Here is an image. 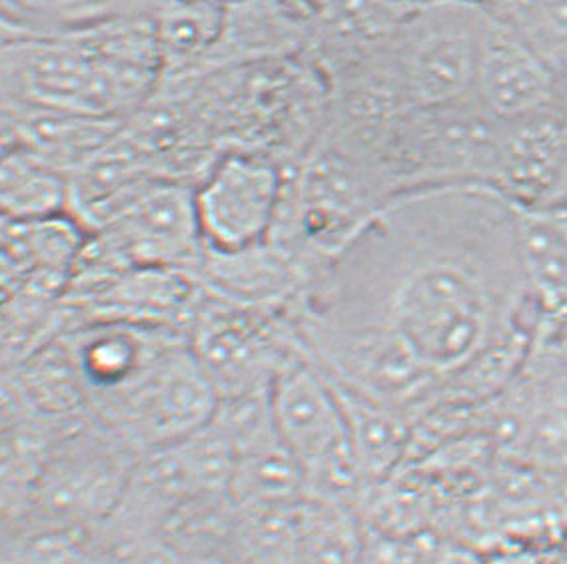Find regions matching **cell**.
I'll use <instances>...</instances> for the list:
<instances>
[{
	"label": "cell",
	"instance_id": "obj_13",
	"mask_svg": "<svg viewBox=\"0 0 567 564\" xmlns=\"http://www.w3.org/2000/svg\"><path fill=\"white\" fill-rule=\"evenodd\" d=\"M308 41L310 19L284 0L226 4L218 39L204 62L203 79L214 72L305 56Z\"/></svg>",
	"mask_w": 567,
	"mask_h": 564
},
{
	"label": "cell",
	"instance_id": "obj_9",
	"mask_svg": "<svg viewBox=\"0 0 567 564\" xmlns=\"http://www.w3.org/2000/svg\"><path fill=\"white\" fill-rule=\"evenodd\" d=\"M559 86L561 76L544 54L492 12L472 98L496 121L512 122L557 106Z\"/></svg>",
	"mask_w": 567,
	"mask_h": 564
},
{
	"label": "cell",
	"instance_id": "obj_24",
	"mask_svg": "<svg viewBox=\"0 0 567 564\" xmlns=\"http://www.w3.org/2000/svg\"><path fill=\"white\" fill-rule=\"evenodd\" d=\"M234 2H240V0H220V4L226 7V4H234Z\"/></svg>",
	"mask_w": 567,
	"mask_h": 564
},
{
	"label": "cell",
	"instance_id": "obj_17",
	"mask_svg": "<svg viewBox=\"0 0 567 564\" xmlns=\"http://www.w3.org/2000/svg\"><path fill=\"white\" fill-rule=\"evenodd\" d=\"M69 176L24 144L0 152V218L31 223L69 212Z\"/></svg>",
	"mask_w": 567,
	"mask_h": 564
},
{
	"label": "cell",
	"instance_id": "obj_4",
	"mask_svg": "<svg viewBox=\"0 0 567 564\" xmlns=\"http://www.w3.org/2000/svg\"><path fill=\"white\" fill-rule=\"evenodd\" d=\"M499 130L502 122L474 98L414 108L382 156L385 181L394 196L456 184L489 186Z\"/></svg>",
	"mask_w": 567,
	"mask_h": 564
},
{
	"label": "cell",
	"instance_id": "obj_6",
	"mask_svg": "<svg viewBox=\"0 0 567 564\" xmlns=\"http://www.w3.org/2000/svg\"><path fill=\"white\" fill-rule=\"evenodd\" d=\"M216 407L218 394L184 340L92 415L146 453L203 429Z\"/></svg>",
	"mask_w": 567,
	"mask_h": 564
},
{
	"label": "cell",
	"instance_id": "obj_15",
	"mask_svg": "<svg viewBox=\"0 0 567 564\" xmlns=\"http://www.w3.org/2000/svg\"><path fill=\"white\" fill-rule=\"evenodd\" d=\"M328 377V375H326ZM344 415L346 434L368 483H384L412 449V417L328 377Z\"/></svg>",
	"mask_w": 567,
	"mask_h": 564
},
{
	"label": "cell",
	"instance_id": "obj_10",
	"mask_svg": "<svg viewBox=\"0 0 567 564\" xmlns=\"http://www.w3.org/2000/svg\"><path fill=\"white\" fill-rule=\"evenodd\" d=\"M270 405L278 437L306 477L354 453L334 387L310 359L296 363L274 382Z\"/></svg>",
	"mask_w": 567,
	"mask_h": 564
},
{
	"label": "cell",
	"instance_id": "obj_11",
	"mask_svg": "<svg viewBox=\"0 0 567 564\" xmlns=\"http://www.w3.org/2000/svg\"><path fill=\"white\" fill-rule=\"evenodd\" d=\"M567 148L559 106L502 122L489 186L516 206H549L556 198Z\"/></svg>",
	"mask_w": 567,
	"mask_h": 564
},
{
	"label": "cell",
	"instance_id": "obj_20",
	"mask_svg": "<svg viewBox=\"0 0 567 564\" xmlns=\"http://www.w3.org/2000/svg\"><path fill=\"white\" fill-rule=\"evenodd\" d=\"M158 0H0V7L34 34H52L101 22L153 14Z\"/></svg>",
	"mask_w": 567,
	"mask_h": 564
},
{
	"label": "cell",
	"instance_id": "obj_7",
	"mask_svg": "<svg viewBox=\"0 0 567 564\" xmlns=\"http://www.w3.org/2000/svg\"><path fill=\"white\" fill-rule=\"evenodd\" d=\"M92 233L122 268H174L194 273L206 250L194 184L163 176L138 186L111 220Z\"/></svg>",
	"mask_w": 567,
	"mask_h": 564
},
{
	"label": "cell",
	"instance_id": "obj_12",
	"mask_svg": "<svg viewBox=\"0 0 567 564\" xmlns=\"http://www.w3.org/2000/svg\"><path fill=\"white\" fill-rule=\"evenodd\" d=\"M425 0H324L310 19L305 56L322 76L384 51Z\"/></svg>",
	"mask_w": 567,
	"mask_h": 564
},
{
	"label": "cell",
	"instance_id": "obj_3",
	"mask_svg": "<svg viewBox=\"0 0 567 564\" xmlns=\"http://www.w3.org/2000/svg\"><path fill=\"white\" fill-rule=\"evenodd\" d=\"M141 455L89 414L54 439L29 506L47 526L92 534L116 509Z\"/></svg>",
	"mask_w": 567,
	"mask_h": 564
},
{
	"label": "cell",
	"instance_id": "obj_8",
	"mask_svg": "<svg viewBox=\"0 0 567 564\" xmlns=\"http://www.w3.org/2000/svg\"><path fill=\"white\" fill-rule=\"evenodd\" d=\"M282 164L258 152L224 150L194 184L204 248L233 253L266 242L282 194Z\"/></svg>",
	"mask_w": 567,
	"mask_h": 564
},
{
	"label": "cell",
	"instance_id": "obj_1",
	"mask_svg": "<svg viewBox=\"0 0 567 564\" xmlns=\"http://www.w3.org/2000/svg\"><path fill=\"white\" fill-rule=\"evenodd\" d=\"M400 335L446 382L517 325H537L514 203L486 184L395 194L298 303Z\"/></svg>",
	"mask_w": 567,
	"mask_h": 564
},
{
	"label": "cell",
	"instance_id": "obj_2",
	"mask_svg": "<svg viewBox=\"0 0 567 564\" xmlns=\"http://www.w3.org/2000/svg\"><path fill=\"white\" fill-rule=\"evenodd\" d=\"M186 342L218 399L270 391L286 369L308 359L295 313L226 302L204 290Z\"/></svg>",
	"mask_w": 567,
	"mask_h": 564
},
{
	"label": "cell",
	"instance_id": "obj_14",
	"mask_svg": "<svg viewBox=\"0 0 567 564\" xmlns=\"http://www.w3.org/2000/svg\"><path fill=\"white\" fill-rule=\"evenodd\" d=\"M514 242L536 330L567 322L566 210L514 203Z\"/></svg>",
	"mask_w": 567,
	"mask_h": 564
},
{
	"label": "cell",
	"instance_id": "obj_22",
	"mask_svg": "<svg viewBox=\"0 0 567 564\" xmlns=\"http://www.w3.org/2000/svg\"><path fill=\"white\" fill-rule=\"evenodd\" d=\"M32 34L34 32L29 31L27 27H22L21 22L12 19L11 14L0 7V59L11 51L17 42L24 41Z\"/></svg>",
	"mask_w": 567,
	"mask_h": 564
},
{
	"label": "cell",
	"instance_id": "obj_16",
	"mask_svg": "<svg viewBox=\"0 0 567 564\" xmlns=\"http://www.w3.org/2000/svg\"><path fill=\"white\" fill-rule=\"evenodd\" d=\"M220 0H158L153 24L161 52V84H194L220 32Z\"/></svg>",
	"mask_w": 567,
	"mask_h": 564
},
{
	"label": "cell",
	"instance_id": "obj_23",
	"mask_svg": "<svg viewBox=\"0 0 567 564\" xmlns=\"http://www.w3.org/2000/svg\"><path fill=\"white\" fill-rule=\"evenodd\" d=\"M9 228H11V223L4 222V220L0 218V246L4 242V238H7V233H9Z\"/></svg>",
	"mask_w": 567,
	"mask_h": 564
},
{
	"label": "cell",
	"instance_id": "obj_18",
	"mask_svg": "<svg viewBox=\"0 0 567 564\" xmlns=\"http://www.w3.org/2000/svg\"><path fill=\"white\" fill-rule=\"evenodd\" d=\"M305 497V469L280 439L236 457L230 499L238 509L290 506Z\"/></svg>",
	"mask_w": 567,
	"mask_h": 564
},
{
	"label": "cell",
	"instance_id": "obj_19",
	"mask_svg": "<svg viewBox=\"0 0 567 564\" xmlns=\"http://www.w3.org/2000/svg\"><path fill=\"white\" fill-rule=\"evenodd\" d=\"M360 511L305 497L298 504L300 564H358Z\"/></svg>",
	"mask_w": 567,
	"mask_h": 564
},
{
	"label": "cell",
	"instance_id": "obj_5",
	"mask_svg": "<svg viewBox=\"0 0 567 564\" xmlns=\"http://www.w3.org/2000/svg\"><path fill=\"white\" fill-rule=\"evenodd\" d=\"M489 19L480 0H425L405 19L384 54L414 108L472 98Z\"/></svg>",
	"mask_w": 567,
	"mask_h": 564
},
{
	"label": "cell",
	"instance_id": "obj_21",
	"mask_svg": "<svg viewBox=\"0 0 567 564\" xmlns=\"http://www.w3.org/2000/svg\"><path fill=\"white\" fill-rule=\"evenodd\" d=\"M487 7L567 76V0H494Z\"/></svg>",
	"mask_w": 567,
	"mask_h": 564
}]
</instances>
